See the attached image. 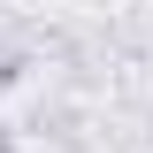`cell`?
Wrapping results in <instances>:
<instances>
[{"instance_id":"cell-1","label":"cell","mask_w":153,"mask_h":153,"mask_svg":"<svg viewBox=\"0 0 153 153\" xmlns=\"http://www.w3.org/2000/svg\"><path fill=\"white\" fill-rule=\"evenodd\" d=\"M23 69H31V61H23L16 46H8V38H0V92H8V84H23Z\"/></svg>"},{"instance_id":"cell-2","label":"cell","mask_w":153,"mask_h":153,"mask_svg":"<svg viewBox=\"0 0 153 153\" xmlns=\"http://www.w3.org/2000/svg\"><path fill=\"white\" fill-rule=\"evenodd\" d=\"M0 153H16V130H8V123H0Z\"/></svg>"}]
</instances>
